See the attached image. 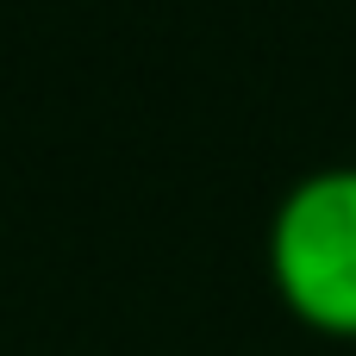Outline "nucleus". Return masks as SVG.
<instances>
[{
  "mask_svg": "<svg viewBox=\"0 0 356 356\" xmlns=\"http://www.w3.org/2000/svg\"><path fill=\"white\" fill-rule=\"evenodd\" d=\"M263 263L294 325L356 344V163L307 169L275 200Z\"/></svg>",
  "mask_w": 356,
  "mask_h": 356,
  "instance_id": "obj_1",
  "label": "nucleus"
}]
</instances>
